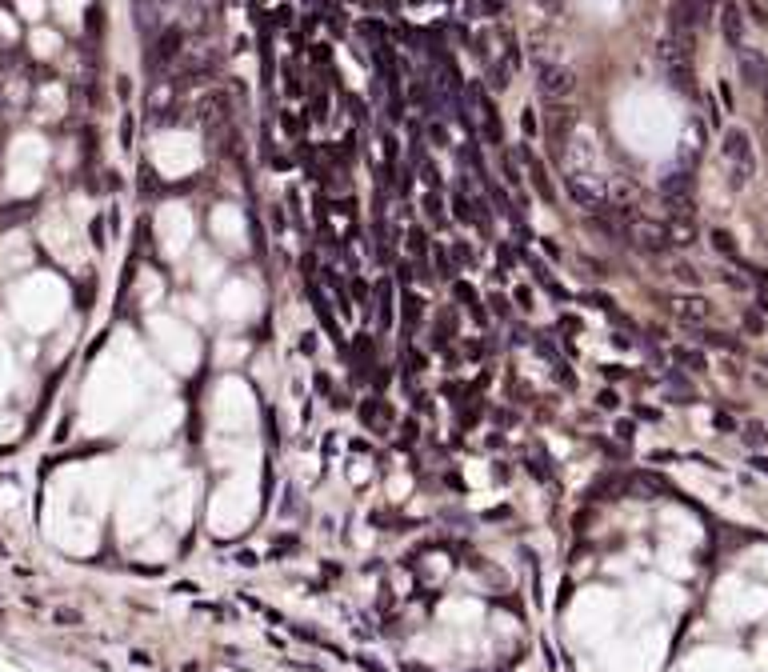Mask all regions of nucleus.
<instances>
[{
  "mask_svg": "<svg viewBox=\"0 0 768 672\" xmlns=\"http://www.w3.org/2000/svg\"><path fill=\"white\" fill-rule=\"evenodd\" d=\"M720 156H724L728 164V184L732 188H744L752 176H757V153H752V136L744 133V128H724V136H720Z\"/></svg>",
  "mask_w": 768,
  "mask_h": 672,
  "instance_id": "nucleus-1",
  "label": "nucleus"
},
{
  "mask_svg": "<svg viewBox=\"0 0 768 672\" xmlns=\"http://www.w3.org/2000/svg\"><path fill=\"white\" fill-rule=\"evenodd\" d=\"M625 240H628L632 248H640V253H648V256H660V253H668V248H672L665 224L645 220V216H632L628 208H625Z\"/></svg>",
  "mask_w": 768,
  "mask_h": 672,
  "instance_id": "nucleus-2",
  "label": "nucleus"
},
{
  "mask_svg": "<svg viewBox=\"0 0 768 672\" xmlns=\"http://www.w3.org/2000/svg\"><path fill=\"white\" fill-rule=\"evenodd\" d=\"M565 188H568V196H572L576 208H585L588 216L612 208V204H608V184L600 180V176H592V173H568Z\"/></svg>",
  "mask_w": 768,
  "mask_h": 672,
  "instance_id": "nucleus-3",
  "label": "nucleus"
},
{
  "mask_svg": "<svg viewBox=\"0 0 768 672\" xmlns=\"http://www.w3.org/2000/svg\"><path fill=\"white\" fill-rule=\"evenodd\" d=\"M536 88H540V96L552 104L568 101L576 92V68H568V64L560 61H545L540 68H536Z\"/></svg>",
  "mask_w": 768,
  "mask_h": 672,
  "instance_id": "nucleus-4",
  "label": "nucleus"
},
{
  "mask_svg": "<svg viewBox=\"0 0 768 672\" xmlns=\"http://www.w3.org/2000/svg\"><path fill=\"white\" fill-rule=\"evenodd\" d=\"M737 64H740V81L748 88H764L768 84V61L757 49H737Z\"/></svg>",
  "mask_w": 768,
  "mask_h": 672,
  "instance_id": "nucleus-5",
  "label": "nucleus"
},
{
  "mask_svg": "<svg viewBox=\"0 0 768 672\" xmlns=\"http://www.w3.org/2000/svg\"><path fill=\"white\" fill-rule=\"evenodd\" d=\"M720 32H724L728 49H744V12H740L737 0L720 4Z\"/></svg>",
  "mask_w": 768,
  "mask_h": 672,
  "instance_id": "nucleus-6",
  "label": "nucleus"
},
{
  "mask_svg": "<svg viewBox=\"0 0 768 672\" xmlns=\"http://www.w3.org/2000/svg\"><path fill=\"white\" fill-rule=\"evenodd\" d=\"M184 52V29L181 24H168V29L161 32V36H156V52H152V64H172L176 61V56H181Z\"/></svg>",
  "mask_w": 768,
  "mask_h": 672,
  "instance_id": "nucleus-7",
  "label": "nucleus"
},
{
  "mask_svg": "<svg viewBox=\"0 0 768 672\" xmlns=\"http://www.w3.org/2000/svg\"><path fill=\"white\" fill-rule=\"evenodd\" d=\"M672 316L684 320V325H704L708 316H712V305H708L704 296H677V300H672Z\"/></svg>",
  "mask_w": 768,
  "mask_h": 672,
  "instance_id": "nucleus-8",
  "label": "nucleus"
},
{
  "mask_svg": "<svg viewBox=\"0 0 768 672\" xmlns=\"http://www.w3.org/2000/svg\"><path fill=\"white\" fill-rule=\"evenodd\" d=\"M520 156H525V164H528V176H532V184H536V193L545 196V200H556V188H552V180H548V173H545V164L536 161L528 148H520Z\"/></svg>",
  "mask_w": 768,
  "mask_h": 672,
  "instance_id": "nucleus-9",
  "label": "nucleus"
},
{
  "mask_svg": "<svg viewBox=\"0 0 768 672\" xmlns=\"http://www.w3.org/2000/svg\"><path fill=\"white\" fill-rule=\"evenodd\" d=\"M453 292H456V300H460V305H465L468 312H473L476 320H480V325H485V320H488V312H485V305H480V296H476L473 288L465 285V280H453Z\"/></svg>",
  "mask_w": 768,
  "mask_h": 672,
  "instance_id": "nucleus-10",
  "label": "nucleus"
},
{
  "mask_svg": "<svg viewBox=\"0 0 768 672\" xmlns=\"http://www.w3.org/2000/svg\"><path fill=\"white\" fill-rule=\"evenodd\" d=\"M476 101H480V112H485V136H488L492 144H500V121H496V108H492V101H488L485 92H480Z\"/></svg>",
  "mask_w": 768,
  "mask_h": 672,
  "instance_id": "nucleus-11",
  "label": "nucleus"
},
{
  "mask_svg": "<svg viewBox=\"0 0 768 672\" xmlns=\"http://www.w3.org/2000/svg\"><path fill=\"white\" fill-rule=\"evenodd\" d=\"M32 213V204L29 200H21V204H9V213L0 216V228H9V224H16V220H24V216Z\"/></svg>",
  "mask_w": 768,
  "mask_h": 672,
  "instance_id": "nucleus-12",
  "label": "nucleus"
},
{
  "mask_svg": "<svg viewBox=\"0 0 768 672\" xmlns=\"http://www.w3.org/2000/svg\"><path fill=\"white\" fill-rule=\"evenodd\" d=\"M712 248L717 253H724V256H732L737 260V245H732V236L724 233V228H712Z\"/></svg>",
  "mask_w": 768,
  "mask_h": 672,
  "instance_id": "nucleus-13",
  "label": "nucleus"
},
{
  "mask_svg": "<svg viewBox=\"0 0 768 672\" xmlns=\"http://www.w3.org/2000/svg\"><path fill=\"white\" fill-rule=\"evenodd\" d=\"M672 357H677V365L692 368V372H700V368H704V357H700V352H688V348H677Z\"/></svg>",
  "mask_w": 768,
  "mask_h": 672,
  "instance_id": "nucleus-14",
  "label": "nucleus"
},
{
  "mask_svg": "<svg viewBox=\"0 0 768 672\" xmlns=\"http://www.w3.org/2000/svg\"><path fill=\"white\" fill-rule=\"evenodd\" d=\"M380 320L393 325V285H388V280L380 285Z\"/></svg>",
  "mask_w": 768,
  "mask_h": 672,
  "instance_id": "nucleus-15",
  "label": "nucleus"
},
{
  "mask_svg": "<svg viewBox=\"0 0 768 672\" xmlns=\"http://www.w3.org/2000/svg\"><path fill=\"white\" fill-rule=\"evenodd\" d=\"M52 621L64 624V628H72V624H81V612H76V609H56V612H52Z\"/></svg>",
  "mask_w": 768,
  "mask_h": 672,
  "instance_id": "nucleus-16",
  "label": "nucleus"
},
{
  "mask_svg": "<svg viewBox=\"0 0 768 672\" xmlns=\"http://www.w3.org/2000/svg\"><path fill=\"white\" fill-rule=\"evenodd\" d=\"M425 240H428V236L420 233V228H413V233H408V245H413V253H416V256H425V253H428Z\"/></svg>",
  "mask_w": 768,
  "mask_h": 672,
  "instance_id": "nucleus-17",
  "label": "nucleus"
},
{
  "mask_svg": "<svg viewBox=\"0 0 768 672\" xmlns=\"http://www.w3.org/2000/svg\"><path fill=\"white\" fill-rule=\"evenodd\" d=\"M89 236H92V245H96V248L108 245V240H104V220H92L89 224Z\"/></svg>",
  "mask_w": 768,
  "mask_h": 672,
  "instance_id": "nucleus-18",
  "label": "nucleus"
},
{
  "mask_svg": "<svg viewBox=\"0 0 768 672\" xmlns=\"http://www.w3.org/2000/svg\"><path fill=\"white\" fill-rule=\"evenodd\" d=\"M744 440H748V444H764V428H760V424H748Z\"/></svg>",
  "mask_w": 768,
  "mask_h": 672,
  "instance_id": "nucleus-19",
  "label": "nucleus"
},
{
  "mask_svg": "<svg viewBox=\"0 0 768 672\" xmlns=\"http://www.w3.org/2000/svg\"><path fill=\"white\" fill-rule=\"evenodd\" d=\"M672 273H677L680 280H688V285H697V268H692V265H677Z\"/></svg>",
  "mask_w": 768,
  "mask_h": 672,
  "instance_id": "nucleus-20",
  "label": "nucleus"
},
{
  "mask_svg": "<svg viewBox=\"0 0 768 672\" xmlns=\"http://www.w3.org/2000/svg\"><path fill=\"white\" fill-rule=\"evenodd\" d=\"M121 144H124V148L132 144V112H128V116L121 121Z\"/></svg>",
  "mask_w": 768,
  "mask_h": 672,
  "instance_id": "nucleus-21",
  "label": "nucleus"
},
{
  "mask_svg": "<svg viewBox=\"0 0 768 672\" xmlns=\"http://www.w3.org/2000/svg\"><path fill=\"white\" fill-rule=\"evenodd\" d=\"M617 400H620L617 392H612V388H605V392L597 397V404H600V408H617Z\"/></svg>",
  "mask_w": 768,
  "mask_h": 672,
  "instance_id": "nucleus-22",
  "label": "nucleus"
},
{
  "mask_svg": "<svg viewBox=\"0 0 768 672\" xmlns=\"http://www.w3.org/2000/svg\"><path fill=\"white\" fill-rule=\"evenodd\" d=\"M456 216H460V220H473V213H468V200H465V196H456Z\"/></svg>",
  "mask_w": 768,
  "mask_h": 672,
  "instance_id": "nucleus-23",
  "label": "nucleus"
},
{
  "mask_svg": "<svg viewBox=\"0 0 768 672\" xmlns=\"http://www.w3.org/2000/svg\"><path fill=\"white\" fill-rule=\"evenodd\" d=\"M516 300H520V308H532V292H528L525 285L516 288Z\"/></svg>",
  "mask_w": 768,
  "mask_h": 672,
  "instance_id": "nucleus-24",
  "label": "nucleus"
},
{
  "mask_svg": "<svg viewBox=\"0 0 768 672\" xmlns=\"http://www.w3.org/2000/svg\"><path fill=\"white\" fill-rule=\"evenodd\" d=\"M520 124H525V133H528V136H532V133H536V116H532V108H528V112H525V121H520Z\"/></svg>",
  "mask_w": 768,
  "mask_h": 672,
  "instance_id": "nucleus-25",
  "label": "nucleus"
},
{
  "mask_svg": "<svg viewBox=\"0 0 768 672\" xmlns=\"http://www.w3.org/2000/svg\"><path fill=\"white\" fill-rule=\"evenodd\" d=\"M536 4H545L548 12H560V9H565V0H536Z\"/></svg>",
  "mask_w": 768,
  "mask_h": 672,
  "instance_id": "nucleus-26",
  "label": "nucleus"
},
{
  "mask_svg": "<svg viewBox=\"0 0 768 672\" xmlns=\"http://www.w3.org/2000/svg\"><path fill=\"white\" fill-rule=\"evenodd\" d=\"M485 9H488V12H492V16H496V12L505 9V0H485Z\"/></svg>",
  "mask_w": 768,
  "mask_h": 672,
  "instance_id": "nucleus-27",
  "label": "nucleus"
},
{
  "mask_svg": "<svg viewBox=\"0 0 768 672\" xmlns=\"http://www.w3.org/2000/svg\"><path fill=\"white\" fill-rule=\"evenodd\" d=\"M757 469H760V472H768V460H757Z\"/></svg>",
  "mask_w": 768,
  "mask_h": 672,
  "instance_id": "nucleus-28",
  "label": "nucleus"
},
{
  "mask_svg": "<svg viewBox=\"0 0 768 672\" xmlns=\"http://www.w3.org/2000/svg\"><path fill=\"white\" fill-rule=\"evenodd\" d=\"M0 556H4V544H0Z\"/></svg>",
  "mask_w": 768,
  "mask_h": 672,
  "instance_id": "nucleus-29",
  "label": "nucleus"
},
{
  "mask_svg": "<svg viewBox=\"0 0 768 672\" xmlns=\"http://www.w3.org/2000/svg\"><path fill=\"white\" fill-rule=\"evenodd\" d=\"M764 96H768V84H764Z\"/></svg>",
  "mask_w": 768,
  "mask_h": 672,
  "instance_id": "nucleus-30",
  "label": "nucleus"
}]
</instances>
